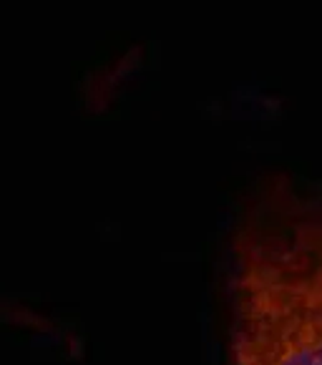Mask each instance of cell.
Listing matches in <instances>:
<instances>
[{
    "label": "cell",
    "mask_w": 322,
    "mask_h": 365,
    "mask_svg": "<svg viewBox=\"0 0 322 365\" xmlns=\"http://www.w3.org/2000/svg\"><path fill=\"white\" fill-rule=\"evenodd\" d=\"M232 365H322V202L267 177L232 235Z\"/></svg>",
    "instance_id": "cell-1"
},
{
    "label": "cell",
    "mask_w": 322,
    "mask_h": 365,
    "mask_svg": "<svg viewBox=\"0 0 322 365\" xmlns=\"http://www.w3.org/2000/svg\"><path fill=\"white\" fill-rule=\"evenodd\" d=\"M0 312H3V315H13L11 307H0ZM13 317H18V315H13Z\"/></svg>",
    "instance_id": "cell-2"
}]
</instances>
